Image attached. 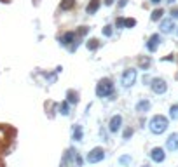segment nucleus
I'll list each match as a JSON object with an SVG mask.
<instances>
[{"mask_svg": "<svg viewBox=\"0 0 178 167\" xmlns=\"http://www.w3.org/2000/svg\"><path fill=\"white\" fill-rule=\"evenodd\" d=\"M73 5H75V0H61L59 9H61V11H70Z\"/></svg>", "mask_w": 178, "mask_h": 167, "instance_id": "19", "label": "nucleus"}, {"mask_svg": "<svg viewBox=\"0 0 178 167\" xmlns=\"http://www.w3.org/2000/svg\"><path fill=\"white\" fill-rule=\"evenodd\" d=\"M150 2H152V4H154V5H157V4H161L162 0H150Z\"/></svg>", "mask_w": 178, "mask_h": 167, "instance_id": "33", "label": "nucleus"}, {"mask_svg": "<svg viewBox=\"0 0 178 167\" xmlns=\"http://www.w3.org/2000/svg\"><path fill=\"white\" fill-rule=\"evenodd\" d=\"M162 14H164V11H162V9H156V11H152L150 19H152V21H159V19L162 18Z\"/></svg>", "mask_w": 178, "mask_h": 167, "instance_id": "21", "label": "nucleus"}, {"mask_svg": "<svg viewBox=\"0 0 178 167\" xmlns=\"http://www.w3.org/2000/svg\"><path fill=\"white\" fill-rule=\"evenodd\" d=\"M134 82H136V70H134V68H128V70H124V73H122V77H120L122 87H126V89L133 87Z\"/></svg>", "mask_w": 178, "mask_h": 167, "instance_id": "3", "label": "nucleus"}, {"mask_svg": "<svg viewBox=\"0 0 178 167\" xmlns=\"http://www.w3.org/2000/svg\"><path fill=\"white\" fill-rule=\"evenodd\" d=\"M166 2H168V4H173V2H175V0H166Z\"/></svg>", "mask_w": 178, "mask_h": 167, "instance_id": "34", "label": "nucleus"}, {"mask_svg": "<svg viewBox=\"0 0 178 167\" xmlns=\"http://www.w3.org/2000/svg\"><path fill=\"white\" fill-rule=\"evenodd\" d=\"M96 96L98 97L114 96V82H112V79H101L96 84Z\"/></svg>", "mask_w": 178, "mask_h": 167, "instance_id": "2", "label": "nucleus"}, {"mask_svg": "<svg viewBox=\"0 0 178 167\" xmlns=\"http://www.w3.org/2000/svg\"><path fill=\"white\" fill-rule=\"evenodd\" d=\"M142 167H150V165H142Z\"/></svg>", "mask_w": 178, "mask_h": 167, "instance_id": "35", "label": "nucleus"}, {"mask_svg": "<svg viewBox=\"0 0 178 167\" xmlns=\"http://www.w3.org/2000/svg\"><path fill=\"white\" fill-rule=\"evenodd\" d=\"M136 26V19L134 18H124V28H134Z\"/></svg>", "mask_w": 178, "mask_h": 167, "instance_id": "23", "label": "nucleus"}, {"mask_svg": "<svg viewBox=\"0 0 178 167\" xmlns=\"http://www.w3.org/2000/svg\"><path fill=\"white\" fill-rule=\"evenodd\" d=\"M150 65H152L150 56H140L138 57V66L142 68V70H148V68H150Z\"/></svg>", "mask_w": 178, "mask_h": 167, "instance_id": "15", "label": "nucleus"}, {"mask_svg": "<svg viewBox=\"0 0 178 167\" xmlns=\"http://www.w3.org/2000/svg\"><path fill=\"white\" fill-rule=\"evenodd\" d=\"M169 127V119H166L164 115H154L150 120H148V129H150L152 134H162L166 132V129Z\"/></svg>", "mask_w": 178, "mask_h": 167, "instance_id": "1", "label": "nucleus"}, {"mask_svg": "<svg viewBox=\"0 0 178 167\" xmlns=\"http://www.w3.org/2000/svg\"><path fill=\"white\" fill-rule=\"evenodd\" d=\"M73 160H75V165L77 167L84 165V158H82V155H80V153H75V158H73Z\"/></svg>", "mask_w": 178, "mask_h": 167, "instance_id": "26", "label": "nucleus"}, {"mask_svg": "<svg viewBox=\"0 0 178 167\" xmlns=\"http://www.w3.org/2000/svg\"><path fill=\"white\" fill-rule=\"evenodd\" d=\"M133 129H131V127H126L124 129V132H122V139H124V141H128V139H131V138H133Z\"/></svg>", "mask_w": 178, "mask_h": 167, "instance_id": "24", "label": "nucleus"}, {"mask_svg": "<svg viewBox=\"0 0 178 167\" xmlns=\"http://www.w3.org/2000/svg\"><path fill=\"white\" fill-rule=\"evenodd\" d=\"M169 119H171V120H178V105H171V106H169Z\"/></svg>", "mask_w": 178, "mask_h": 167, "instance_id": "20", "label": "nucleus"}, {"mask_svg": "<svg viewBox=\"0 0 178 167\" xmlns=\"http://www.w3.org/2000/svg\"><path fill=\"white\" fill-rule=\"evenodd\" d=\"M72 139L73 141H82L84 139V129L80 124H75L73 125V131H72Z\"/></svg>", "mask_w": 178, "mask_h": 167, "instance_id": "12", "label": "nucleus"}, {"mask_svg": "<svg viewBox=\"0 0 178 167\" xmlns=\"http://www.w3.org/2000/svg\"><path fill=\"white\" fill-rule=\"evenodd\" d=\"M175 28H176V26H175V19H171V18L162 19V21H161V25H159L161 33H171Z\"/></svg>", "mask_w": 178, "mask_h": 167, "instance_id": "9", "label": "nucleus"}, {"mask_svg": "<svg viewBox=\"0 0 178 167\" xmlns=\"http://www.w3.org/2000/svg\"><path fill=\"white\" fill-rule=\"evenodd\" d=\"M70 103L67 101V99H65V101L61 103V105H59V113L61 115H65V117H68V115H70Z\"/></svg>", "mask_w": 178, "mask_h": 167, "instance_id": "17", "label": "nucleus"}, {"mask_svg": "<svg viewBox=\"0 0 178 167\" xmlns=\"http://www.w3.org/2000/svg\"><path fill=\"white\" fill-rule=\"evenodd\" d=\"M150 101L148 99H140L138 103H136V106H134V110L138 111V113H147V111H150Z\"/></svg>", "mask_w": 178, "mask_h": 167, "instance_id": "11", "label": "nucleus"}, {"mask_svg": "<svg viewBox=\"0 0 178 167\" xmlns=\"http://www.w3.org/2000/svg\"><path fill=\"white\" fill-rule=\"evenodd\" d=\"M114 2L115 0H105V5H114Z\"/></svg>", "mask_w": 178, "mask_h": 167, "instance_id": "32", "label": "nucleus"}, {"mask_svg": "<svg viewBox=\"0 0 178 167\" xmlns=\"http://www.w3.org/2000/svg\"><path fill=\"white\" fill-rule=\"evenodd\" d=\"M150 89H152V93H156V94H164L168 91V84H166L164 79L156 77V79L150 80Z\"/></svg>", "mask_w": 178, "mask_h": 167, "instance_id": "4", "label": "nucleus"}, {"mask_svg": "<svg viewBox=\"0 0 178 167\" xmlns=\"http://www.w3.org/2000/svg\"><path fill=\"white\" fill-rule=\"evenodd\" d=\"M131 160H133V158L129 157V155H122V157L119 158V164L120 165H124V167H129L131 165Z\"/></svg>", "mask_w": 178, "mask_h": 167, "instance_id": "22", "label": "nucleus"}, {"mask_svg": "<svg viewBox=\"0 0 178 167\" xmlns=\"http://www.w3.org/2000/svg\"><path fill=\"white\" fill-rule=\"evenodd\" d=\"M77 33H79V35H82V37H84V35H87V33H89V28H87V26H80Z\"/></svg>", "mask_w": 178, "mask_h": 167, "instance_id": "27", "label": "nucleus"}, {"mask_svg": "<svg viewBox=\"0 0 178 167\" xmlns=\"http://www.w3.org/2000/svg\"><path fill=\"white\" fill-rule=\"evenodd\" d=\"M175 57H173V54H169V56H166V57H162V61H173Z\"/></svg>", "mask_w": 178, "mask_h": 167, "instance_id": "31", "label": "nucleus"}, {"mask_svg": "<svg viewBox=\"0 0 178 167\" xmlns=\"http://www.w3.org/2000/svg\"><path fill=\"white\" fill-rule=\"evenodd\" d=\"M117 5L122 9V7H126V5H128V0H119V2H117Z\"/></svg>", "mask_w": 178, "mask_h": 167, "instance_id": "30", "label": "nucleus"}, {"mask_svg": "<svg viewBox=\"0 0 178 167\" xmlns=\"http://www.w3.org/2000/svg\"><path fill=\"white\" fill-rule=\"evenodd\" d=\"M166 150L168 151H176L178 150V132L169 134L168 139H166Z\"/></svg>", "mask_w": 178, "mask_h": 167, "instance_id": "8", "label": "nucleus"}, {"mask_svg": "<svg viewBox=\"0 0 178 167\" xmlns=\"http://www.w3.org/2000/svg\"><path fill=\"white\" fill-rule=\"evenodd\" d=\"M101 7V0H89L87 7H86V12L87 14H96Z\"/></svg>", "mask_w": 178, "mask_h": 167, "instance_id": "13", "label": "nucleus"}, {"mask_svg": "<svg viewBox=\"0 0 178 167\" xmlns=\"http://www.w3.org/2000/svg\"><path fill=\"white\" fill-rule=\"evenodd\" d=\"M159 45H161V35H159V33H154V35L148 37V40H147L148 52H156Z\"/></svg>", "mask_w": 178, "mask_h": 167, "instance_id": "7", "label": "nucleus"}, {"mask_svg": "<svg viewBox=\"0 0 178 167\" xmlns=\"http://www.w3.org/2000/svg\"><path fill=\"white\" fill-rule=\"evenodd\" d=\"M67 101L68 103H73V105H75V103H79V93H77V91H67Z\"/></svg>", "mask_w": 178, "mask_h": 167, "instance_id": "16", "label": "nucleus"}, {"mask_svg": "<svg viewBox=\"0 0 178 167\" xmlns=\"http://www.w3.org/2000/svg\"><path fill=\"white\" fill-rule=\"evenodd\" d=\"M103 158H105V150H103L101 146H96V148H93L87 153V162L89 164H98V162H101Z\"/></svg>", "mask_w": 178, "mask_h": 167, "instance_id": "5", "label": "nucleus"}, {"mask_svg": "<svg viewBox=\"0 0 178 167\" xmlns=\"http://www.w3.org/2000/svg\"><path fill=\"white\" fill-rule=\"evenodd\" d=\"M169 14H171V19H178V7H173Z\"/></svg>", "mask_w": 178, "mask_h": 167, "instance_id": "29", "label": "nucleus"}, {"mask_svg": "<svg viewBox=\"0 0 178 167\" xmlns=\"http://www.w3.org/2000/svg\"><path fill=\"white\" fill-rule=\"evenodd\" d=\"M115 26L117 28H124V18H117L115 19Z\"/></svg>", "mask_w": 178, "mask_h": 167, "instance_id": "28", "label": "nucleus"}, {"mask_svg": "<svg viewBox=\"0 0 178 167\" xmlns=\"http://www.w3.org/2000/svg\"><path fill=\"white\" fill-rule=\"evenodd\" d=\"M61 45H70V44H73L75 42V31H67L65 35L61 37Z\"/></svg>", "mask_w": 178, "mask_h": 167, "instance_id": "14", "label": "nucleus"}, {"mask_svg": "<svg viewBox=\"0 0 178 167\" xmlns=\"http://www.w3.org/2000/svg\"><path fill=\"white\" fill-rule=\"evenodd\" d=\"M176 35H178V28H176Z\"/></svg>", "mask_w": 178, "mask_h": 167, "instance_id": "36", "label": "nucleus"}, {"mask_svg": "<svg viewBox=\"0 0 178 167\" xmlns=\"http://www.w3.org/2000/svg\"><path fill=\"white\" fill-rule=\"evenodd\" d=\"M86 47H87L89 51H96V49L100 47V40L98 38H89L87 42H86Z\"/></svg>", "mask_w": 178, "mask_h": 167, "instance_id": "18", "label": "nucleus"}, {"mask_svg": "<svg viewBox=\"0 0 178 167\" xmlns=\"http://www.w3.org/2000/svg\"><path fill=\"white\" fill-rule=\"evenodd\" d=\"M120 125H122V117L120 115H114L108 122V131L110 132H119Z\"/></svg>", "mask_w": 178, "mask_h": 167, "instance_id": "10", "label": "nucleus"}, {"mask_svg": "<svg viewBox=\"0 0 178 167\" xmlns=\"http://www.w3.org/2000/svg\"><path fill=\"white\" fill-rule=\"evenodd\" d=\"M148 157H150L152 162L156 164H162L166 160V150L161 148V146H154V148L150 150V153H148Z\"/></svg>", "mask_w": 178, "mask_h": 167, "instance_id": "6", "label": "nucleus"}, {"mask_svg": "<svg viewBox=\"0 0 178 167\" xmlns=\"http://www.w3.org/2000/svg\"><path fill=\"white\" fill-rule=\"evenodd\" d=\"M103 35H105V37H112V35H114V26H112V25H107V26L103 28Z\"/></svg>", "mask_w": 178, "mask_h": 167, "instance_id": "25", "label": "nucleus"}]
</instances>
